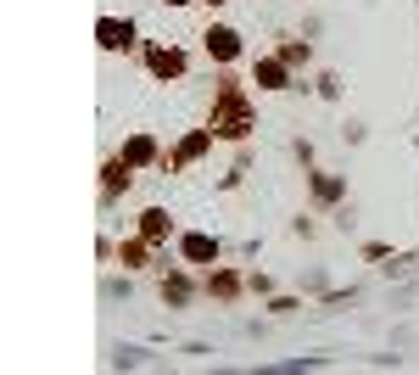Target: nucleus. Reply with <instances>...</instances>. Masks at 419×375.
<instances>
[{
  "mask_svg": "<svg viewBox=\"0 0 419 375\" xmlns=\"http://www.w3.org/2000/svg\"><path fill=\"white\" fill-rule=\"evenodd\" d=\"M151 68H157V73H179L185 56H179V51H151Z\"/></svg>",
  "mask_w": 419,
  "mask_h": 375,
  "instance_id": "obj_1",
  "label": "nucleus"
},
{
  "mask_svg": "<svg viewBox=\"0 0 419 375\" xmlns=\"http://www.w3.org/2000/svg\"><path fill=\"white\" fill-rule=\"evenodd\" d=\"M207 45L218 51V56H235V34H229V28H218V34H207Z\"/></svg>",
  "mask_w": 419,
  "mask_h": 375,
  "instance_id": "obj_2",
  "label": "nucleus"
},
{
  "mask_svg": "<svg viewBox=\"0 0 419 375\" xmlns=\"http://www.w3.org/2000/svg\"><path fill=\"white\" fill-rule=\"evenodd\" d=\"M101 45H129V28H118V23H101Z\"/></svg>",
  "mask_w": 419,
  "mask_h": 375,
  "instance_id": "obj_3",
  "label": "nucleus"
},
{
  "mask_svg": "<svg viewBox=\"0 0 419 375\" xmlns=\"http://www.w3.org/2000/svg\"><path fill=\"white\" fill-rule=\"evenodd\" d=\"M212 6H218V0H212Z\"/></svg>",
  "mask_w": 419,
  "mask_h": 375,
  "instance_id": "obj_4",
  "label": "nucleus"
}]
</instances>
